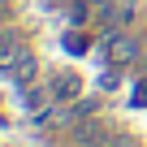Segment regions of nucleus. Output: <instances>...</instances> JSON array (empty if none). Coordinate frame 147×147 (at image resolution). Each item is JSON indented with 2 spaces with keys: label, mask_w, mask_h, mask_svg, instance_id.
<instances>
[{
  "label": "nucleus",
  "mask_w": 147,
  "mask_h": 147,
  "mask_svg": "<svg viewBox=\"0 0 147 147\" xmlns=\"http://www.w3.org/2000/svg\"><path fill=\"white\" fill-rule=\"evenodd\" d=\"M134 104H138V108H143V104H147V78H143V82H138V87H134Z\"/></svg>",
  "instance_id": "423d86ee"
},
{
  "label": "nucleus",
  "mask_w": 147,
  "mask_h": 147,
  "mask_svg": "<svg viewBox=\"0 0 147 147\" xmlns=\"http://www.w3.org/2000/svg\"><path fill=\"white\" fill-rule=\"evenodd\" d=\"M78 87H82V82L74 78V74H56V78H52V91H48V95H52V100H74V95H78Z\"/></svg>",
  "instance_id": "7ed1b4c3"
},
{
  "label": "nucleus",
  "mask_w": 147,
  "mask_h": 147,
  "mask_svg": "<svg viewBox=\"0 0 147 147\" xmlns=\"http://www.w3.org/2000/svg\"><path fill=\"white\" fill-rule=\"evenodd\" d=\"M134 52H138V43L130 35H108V43H104V61L108 65H125V61H134Z\"/></svg>",
  "instance_id": "f257e3e1"
},
{
  "label": "nucleus",
  "mask_w": 147,
  "mask_h": 147,
  "mask_svg": "<svg viewBox=\"0 0 147 147\" xmlns=\"http://www.w3.org/2000/svg\"><path fill=\"white\" fill-rule=\"evenodd\" d=\"M9 74H13V82H18V87H35L39 65H35V56H26V52H22V56H18V65H13Z\"/></svg>",
  "instance_id": "f03ea898"
},
{
  "label": "nucleus",
  "mask_w": 147,
  "mask_h": 147,
  "mask_svg": "<svg viewBox=\"0 0 147 147\" xmlns=\"http://www.w3.org/2000/svg\"><path fill=\"white\" fill-rule=\"evenodd\" d=\"M104 147H138V143H134V138H125V134H108V143H104Z\"/></svg>",
  "instance_id": "39448f33"
},
{
  "label": "nucleus",
  "mask_w": 147,
  "mask_h": 147,
  "mask_svg": "<svg viewBox=\"0 0 147 147\" xmlns=\"http://www.w3.org/2000/svg\"><path fill=\"white\" fill-rule=\"evenodd\" d=\"M18 56H22V52H18V39H13V35H5V39H0V69H13V65H18Z\"/></svg>",
  "instance_id": "20e7f679"
}]
</instances>
